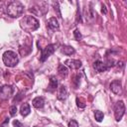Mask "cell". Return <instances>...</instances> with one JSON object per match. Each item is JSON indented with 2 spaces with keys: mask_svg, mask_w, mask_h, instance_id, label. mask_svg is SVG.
I'll return each instance as SVG.
<instances>
[{
  "mask_svg": "<svg viewBox=\"0 0 127 127\" xmlns=\"http://www.w3.org/2000/svg\"><path fill=\"white\" fill-rule=\"evenodd\" d=\"M48 27L50 30L52 31H56V30H59V22L58 20L56 19V17H52L48 20Z\"/></svg>",
  "mask_w": 127,
  "mask_h": 127,
  "instance_id": "obj_10",
  "label": "cell"
},
{
  "mask_svg": "<svg viewBox=\"0 0 127 127\" xmlns=\"http://www.w3.org/2000/svg\"><path fill=\"white\" fill-rule=\"evenodd\" d=\"M125 113V105H124V102L122 100L116 102L115 106H114V115H115V119L117 121H120L121 118L123 117Z\"/></svg>",
  "mask_w": 127,
  "mask_h": 127,
  "instance_id": "obj_4",
  "label": "cell"
},
{
  "mask_svg": "<svg viewBox=\"0 0 127 127\" xmlns=\"http://www.w3.org/2000/svg\"><path fill=\"white\" fill-rule=\"evenodd\" d=\"M73 35H74V38H75L77 41H79V40L81 39V34L79 33V31H78V30H74Z\"/></svg>",
  "mask_w": 127,
  "mask_h": 127,
  "instance_id": "obj_18",
  "label": "cell"
},
{
  "mask_svg": "<svg viewBox=\"0 0 127 127\" xmlns=\"http://www.w3.org/2000/svg\"><path fill=\"white\" fill-rule=\"evenodd\" d=\"M68 127H78V123L75 120H70L68 122Z\"/></svg>",
  "mask_w": 127,
  "mask_h": 127,
  "instance_id": "obj_20",
  "label": "cell"
},
{
  "mask_svg": "<svg viewBox=\"0 0 127 127\" xmlns=\"http://www.w3.org/2000/svg\"><path fill=\"white\" fill-rule=\"evenodd\" d=\"M32 103H33V106H34V107H36V108L39 109V108H42V107L44 106L45 101H44V98H43V97L38 96V97H36V98L33 99Z\"/></svg>",
  "mask_w": 127,
  "mask_h": 127,
  "instance_id": "obj_11",
  "label": "cell"
},
{
  "mask_svg": "<svg viewBox=\"0 0 127 127\" xmlns=\"http://www.w3.org/2000/svg\"><path fill=\"white\" fill-rule=\"evenodd\" d=\"M94 117H95L96 121L100 122V121H102V119H103V117H104V114H103L101 111H99V110H96V111L94 112Z\"/></svg>",
  "mask_w": 127,
  "mask_h": 127,
  "instance_id": "obj_16",
  "label": "cell"
},
{
  "mask_svg": "<svg viewBox=\"0 0 127 127\" xmlns=\"http://www.w3.org/2000/svg\"><path fill=\"white\" fill-rule=\"evenodd\" d=\"M16 113H17V107H16L15 105L11 106V107H10V114H11V116L16 115Z\"/></svg>",
  "mask_w": 127,
  "mask_h": 127,
  "instance_id": "obj_19",
  "label": "cell"
},
{
  "mask_svg": "<svg viewBox=\"0 0 127 127\" xmlns=\"http://www.w3.org/2000/svg\"><path fill=\"white\" fill-rule=\"evenodd\" d=\"M101 12H102V13H104V14H106V13H107V10H106V7H105L104 5L102 6V9H101Z\"/></svg>",
  "mask_w": 127,
  "mask_h": 127,
  "instance_id": "obj_22",
  "label": "cell"
},
{
  "mask_svg": "<svg viewBox=\"0 0 127 127\" xmlns=\"http://www.w3.org/2000/svg\"><path fill=\"white\" fill-rule=\"evenodd\" d=\"M21 114L25 117V116H27V115H29L30 114V112H31V108H30V105L28 104V103H24V104H22V106H21Z\"/></svg>",
  "mask_w": 127,
  "mask_h": 127,
  "instance_id": "obj_14",
  "label": "cell"
},
{
  "mask_svg": "<svg viewBox=\"0 0 127 127\" xmlns=\"http://www.w3.org/2000/svg\"><path fill=\"white\" fill-rule=\"evenodd\" d=\"M93 67H94V69L96 70V71H98V72H102V71H105L109 66L106 64H104L102 61H96V62H94V64H93Z\"/></svg>",
  "mask_w": 127,
  "mask_h": 127,
  "instance_id": "obj_9",
  "label": "cell"
},
{
  "mask_svg": "<svg viewBox=\"0 0 127 127\" xmlns=\"http://www.w3.org/2000/svg\"><path fill=\"white\" fill-rule=\"evenodd\" d=\"M57 86H58V80H57V78L51 77V79H50V87L52 89H55V88H57Z\"/></svg>",
  "mask_w": 127,
  "mask_h": 127,
  "instance_id": "obj_17",
  "label": "cell"
},
{
  "mask_svg": "<svg viewBox=\"0 0 127 127\" xmlns=\"http://www.w3.org/2000/svg\"><path fill=\"white\" fill-rule=\"evenodd\" d=\"M67 97V90L65 88V86H61L59 89V93H58V98L60 100H64Z\"/></svg>",
  "mask_w": 127,
  "mask_h": 127,
  "instance_id": "obj_12",
  "label": "cell"
},
{
  "mask_svg": "<svg viewBox=\"0 0 127 127\" xmlns=\"http://www.w3.org/2000/svg\"><path fill=\"white\" fill-rule=\"evenodd\" d=\"M13 124H14V126H15V127H22V124H21L18 120H14Z\"/></svg>",
  "mask_w": 127,
  "mask_h": 127,
  "instance_id": "obj_21",
  "label": "cell"
},
{
  "mask_svg": "<svg viewBox=\"0 0 127 127\" xmlns=\"http://www.w3.org/2000/svg\"><path fill=\"white\" fill-rule=\"evenodd\" d=\"M14 92V88L11 85H3L0 88V99L1 100H7L11 97V95Z\"/></svg>",
  "mask_w": 127,
  "mask_h": 127,
  "instance_id": "obj_5",
  "label": "cell"
},
{
  "mask_svg": "<svg viewBox=\"0 0 127 127\" xmlns=\"http://www.w3.org/2000/svg\"><path fill=\"white\" fill-rule=\"evenodd\" d=\"M58 71L62 76H66L68 73V69L64 64H60L58 67Z\"/></svg>",
  "mask_w": 127,
  "mask_h": 127,
  "instance_id": "obj_15",
  "label": "cell"
},
{
  "mask_svg": "<svg viewBox=\"0 0 127 127\" xmlns=\"http://www.w3.org/2000/svg\"><path fill=\"white\" fill-rule=\"evenodd\" d=\"M20 26L24 31L33 32L40 27V22L33 16H25L20 21Z\"/></svg>",
  "mask_w": 127,
  "mask_h": 127,
  "instance_id": "obj_1",
  "label": "cell"
},
{
  "mask_svg": "<svg viewBox=\"0 0 127 127\" xmlns=\"http://www.w3.org/2000/svg\"><path fill=\"white\" fill-rule=\"evenodd\" d=\"M2 60H3V63L5 65L9 66V67H13L15 66L18 62H19V57L18 55L13 52V51H7L3 54V57H2Z\"/></svg>",
  "mask_w": 127,
  "mask_h": 127,
  "instance_id": "obj_3",
  "label": "cell"
},
{
  "mask_svg": "<svg viewBox=\"0 0 127 127\" xmlns=\"http://www.w3.org/2000/svg\"><path fill=\"white\" fill-rule=\"evenodd\" d=\"M56 48H55V45H48L43 51H42V55H41V62H45L54 52H55Z\"/></svg>",
  "mask_w": 127,
  "mask_h": 127,
  "instance_id": "obj_6",
  "label": "cell"
},
{
  "mask_svg": "<svg viewBox=\"0 0 127 127\" xmlns=\"http://www.w3.org/2000/svg\"><path fill=\"white\" fill-rule=\"evenodd\" d=\"M65 66H68L72 69H77L81 66V62L78 60H73V59H68L64 62Z\"/></svg>",
  "mask_w": 127,
  "mask_h": 127,
  "instance_id": "obj_7",
  "label": "cell"
},
{
  "mask_svg": "<svg viewBox=\"0 0 127 127\" xmlns=\"http://www.w3.org/2000/svg\"><path fill=\"white\" fill-rule=\"evenodd\" d=\"M23 11H24V6L19 1L9 2L7 5V8H6V13L12 18H17V17L21 16L23 14Z\"/></svg>",
  "mask_w": 127,
  "mask_h": 127,
  "instance_id": "obj_2",
  "label": "cell"
},
{
  "mask_svg": "<svg viewBox=\"0 0 127 127\" xmlns=\"http://www.w3.org/2000/svg\"><path fill=\"white\" fill-rule=\"evenodd\" d=\"M110 89L113 93L115 94H119L122 91V84L120 80H113L110 83Z\"/></svg>",
  "mask_w": 127,
  "mask_h": 127,
  "instance_id": "obj_8",
  "label": "cell"
},
{
  "mask_svg": "<svg viewBox=\"0 0 127 127\" xmlns=\"http://www.w3.org/2000/svg\"><path fill=\"white\" fill-rule=\"evenodd\" d=\"M61 52L65 56H70V55L75 53L74 49L72 47H70V46H63L62 49H61Z\"/></svg>",
  "mask_w": 127,
  "mask_h": 127,
  "instance_id": "obj_13",
  "label": "cell"
}]
</instances>
